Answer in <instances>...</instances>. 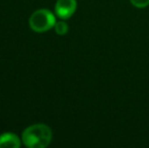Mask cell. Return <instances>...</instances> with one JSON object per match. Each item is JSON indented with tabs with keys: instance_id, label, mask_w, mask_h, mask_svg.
<instances>
[{
	"instance_id": "6da1fadb",
	"label": "cell",
	"mask_w": 149,
	"mask_h": 148,
	"mask_svg": "<svg viewBox=\"0 0 149 148\" xmlns=\"http://www.w3.org/2000/svg\"><path fill=\"white\" fill-rule=\"evenodd\" d=\"M52 137L51 128L46 124L40 123L24 129L22 134V140L29 148H44L51 143Z\"/></svg>"
},
{
	"instance_id": "7a4b0ae2",
	"label": "cell",
	"mask_w": 149,
	"mask_h": 148,
	"mask_svg": "<svg viewBox=\"0 0 149 148\" xmlns=\"http://www.w3.org/2000/svg\"><path fill=\"white\" fill-rule=\"evenodd\" d=\"M55 15L53 12L46 8L36 10L29 18V26L36 33H44L50 31L53 26H55Z\"/></svg>"
},
{
	"instance_id": "3957f363",
	"label": "cell",
	"mask_w": 149,
	"mask_h": 148,
	"mask_svg": "<svg viewBox=\"0 0 149 148\" xmlns=\"http://www.w3.org/2000/svg\"><path fill=\"white\" fill-rule=\"evenodd\" d=\"M77 7L76 0H57L55 5V12L58 17L67 19L73 15Z\"/></svg>"
},
{
	"instance_id": "5b68a950",
	"label": "cell",
	"mask_w": 149,
	"mask_h": 148,
	"mask_svg": "<svg viewBox=\"0 0 149 148\" xmlns=\"http://www.w3.org/2000/svg\"><path fill=\"white\" fill-rule=\"evenodd\" d=\"M55 31L59 36H64L68 32V24L65 22L61 20V22H56L55 24Z\"/></svg>"
},
{
	"instance_id": "277c9868",
	"label": "cell",
	"mask_w": 149,
	"mask_h": 148,
	"mask_svg": "<svg viewBox=\"0 0 149 148\" xmlns=\"http://www.w3.org/2000/svg\"><path fill=\"white\" fill-rule=\"evenodd\" d=\"M20 146V140L13 133H3L0 135V148H18Z\"/></svg>"
},
{
	"instance_id": "8992f818",
	"label": "cell",
	"mask_w": 149,
	"mask_h": 148,
	"mask_svg": "<svg viewBox=\"0 0 149 148\" xmlns=\"http://www.w3.org/2000/svg\"><path fill=\"white\" fill-rule=\"evenodd\" d=\"M134 6L138 8H144L149 5V0H130Z\"/></svg>"
}]
</instances>
